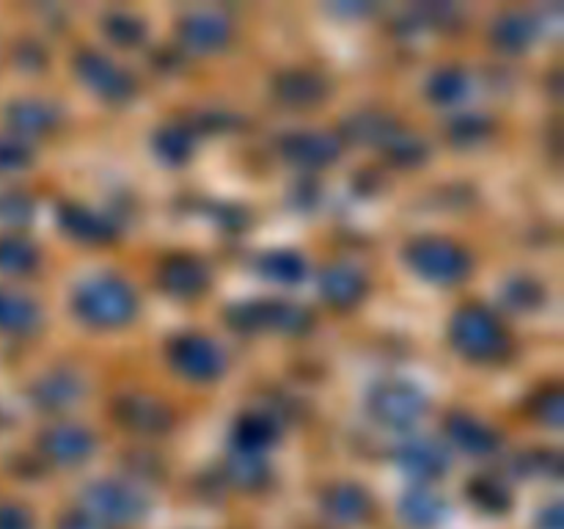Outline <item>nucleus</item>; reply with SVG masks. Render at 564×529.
<instances>
[{"label": "nucleus", "instance_id": "nucleus-1", "mask_svg": "<svg viewBox=\"0 0 564 529\" xmlns=\"http://www.w3.org/2000/svg\"><path fill=\"white\" fill-rule=\"evenodd\" d=\"M25 523L28 518L20 510H11V507L0 510V529H25Z\"/></svg>", "mask_w": 564, "mask_h": 529}, {"label": "nucleus", "instance_id": "nucleus-2", "mask_svg": "<svg viewBox=\"0 0 564 529\" xmlns=\"http://www.w3.org/2000/svg\"><path fill=\"white\" fill-rule=\"evenodd\" d=\"M64 529H102V527L94 521H88V518H72V521L64 523Z\"/></svg>", "mask_w": 564, "mask_h": 529}]
</instances>
